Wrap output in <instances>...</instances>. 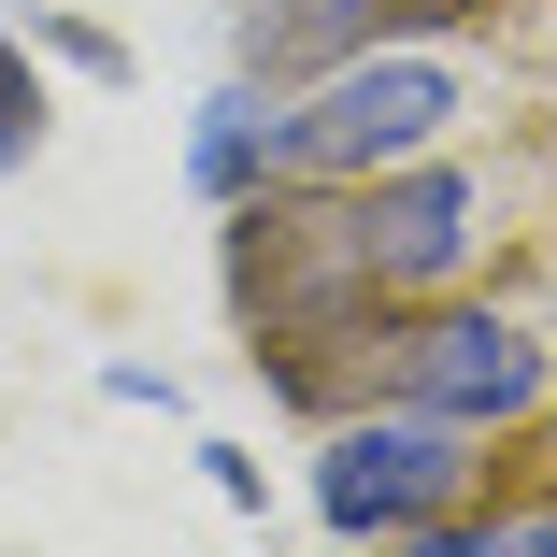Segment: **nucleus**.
<instances>
[{"mask_svg": "<svg viewBox=\"0 0 557 557\" xmlns=\"http://www.w3.org/2000/svg\"><path fill=\"white\" fill-rule=\"evenodd\" d=\"M443 115H458V72L443 58H344V72H314V100H272V172L358 186L386 158H429Z\"/></svg>", "mask_w": 557, "mask_h": 557, "instance_id": "obj_1", "label": "nucleus"}, {"mask_svg": "<svg viewBox=\"0 0 557 557\" xmlns=\"http://www.w3.org/2000/svg\"><path fill=\"white\" fill-rule=\"evenodd\" d=\"M472 472V429L458 414H358V429H329V458H314V515L344 529V543H414L443 515V486Z\"/></svg>", "mask_w": 557, "mask_h": 557, "instance_id": "obj_2", "label": "nucleus"}, {"mask_svg": "<svg viewBox=\"0 0 557 557\" xmlns=\"http://www.w3.org/2000/svg\"><path fill=\"white\" fill-rule=\"evenodd\" d=\"M543 386H557V358L529 344L515 314H429V329H386V400H414V414L515 429V414H543Z\"/></svg>", "mask_w": 557, "mask_h": 557, "instance_id": "obj_3", "label": "nucleus"}, {"mask_svg": "<svg viewBox=\"0 0 557 557\" xmlns=\"http://www.w3.org/2000/svg\"><path fill=\"white\" fill-rule=\"evenodd\" d=\"M472 214H486V186L443 172V158H386V172H358V244H372L386 286H443V272L472 258Z\"/></svg>", "mask_w": 557, "mask_h": 557, "instance_id": "obj_4", "label": "nucleus"}, {"mask_svg": "<svg viewBox=\"0 0 557 557\" xmlns=\"http://www.w3.org/2000/svg\"><path fill=\"white\" fill-rule=\"evenodd\" d=\"M443 15H472V0H258V15H244V58H258V86L272 72H344L386 29H443Z\"/></svg>", "mask_w": 557, "mask_h": 557, "instance_id": "obj_5", "label": "nucleus"}, {"mask_svg": "<svg viewBox=\"0 0 557 557\" xmlns=\"http://www.w3.org/2000/svg\"><path fill=\"white\" fill-rule=\"evenodd\" d=\"M186 172H200V200H244V186H272V86H214V115H200Z\"/></svg>", "mask_w": 557, "mask_h": 557, "instance_id": "obj_6", "label": "nucleus"}, {"mask_svg": "<svg viewBox=\"0 0 557 557\" xmlns=\"http://www.w3.org/2000/svg\"><path fill=\"white\" fill-rule=\"evenodd\" d=\"M29 144H44V72H29V44H15V29H0V172H15Z\"/></svg>", "mask_w": 557, "mask_h": 557, "instance_id": "obj_7", "label": "nucleus"}, {"mask_svg": "<svg viewBox=\"0 0 557 557\" xmlns=\"http://www.w3.org/2000/svg\"><path fill=\"white\" fill-rule=\"evenodd\" d=\"M44 44H58L72 72H129V58H115V29H86V15H44Z\"/></svg>", "mask_w": 557, "mask_h": 557, "instance_id": "obj_8", "label": "nucleus"}]
</instances>
